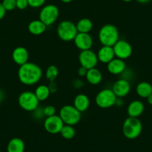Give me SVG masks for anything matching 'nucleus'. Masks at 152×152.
I'll use <instances>...</instances> for the list:
<instances>
[{"mask_svg":"<svg viewBox=\"0 0 152 152\" xmlns=\"http://www.w3.org/2000/svg\"><path fill=\"white\" fill-rule=\"evenodd\" d=\"M85 78L89 84L92 85H98L102 82L103 76H102V72L96 67V68L88 69Z\"/></svg>","mask_w":152,"mask_h":152,"instance_id":"6ab92c4d","label":"nucleus"},{"mask_svg":"<svg viewBox=\"0 0 152 152\" xmlns=\"http://www.w3.org/2000/svg\"><path fill=\"white\" fill-rule=\"evenodd\" d=\"M43 113H44L45 117L54 116L56 114V108L52 105H47L43 107Z\"/></svg>","mask_w":152,"mask_h":152,"instance_id":"cd10ccee","label":"nucleus"},{"mask_svg":"<svg viewBox=\"0 0 152 152\" xmlns=\"http://www.w3.org/2000/svg\"><path fill=\"white\" fill-rule=\"evenodd\" d=\"M122 104H123V102H122V98H117L116 102V104L115 105H118L119 107H121L122 106Z\"/></svg>","mask_w":152,"mask_h":152,"instance_id":"c9c22d12","label":"nucleus"},{"mask_svg":"<svg viewBox=\"0 0 152 152\" xmlns=\"http://www.w3.org/2000/svg\"><path fill=\"white\" fill-rule=\"evenodd\" d=\"M33 114H34V116L36 119H42V118L45 117L44 116V113H43V108H40L38 107L34 111H33Z\"/></svg>","mask_w":152,"mask_h":152,"instance_id":"7c9ffc66","label":"nucleus"},{"mask_svg":"<svg viewBox=\"0 0 152 152\" xmlns=\"http://www.w3.org/2000/svg\"><path fill=\"white\" fill-rule=\"evenodd\" d=\"M17 2V8L20 10H25L28 6V0H16Z\"/></svg>","mask_w":152,"mask_h":152,"instance_id":"c756f323","label":"nucleus"},{"mask_svg":"<svg viewBox=\"0 0 152 152\" xmlns=\"http://www.w3.org/2000/svg\"><path fill=\"white\" fill-rule=\"evenodd\" d=\"M73 86H74L75 88L80 89L84 86V83H83V81H81V80L76 79L75 80L74 82H73Z\"/></svg>","mask_w":152,"mask_h":152,"instance_id":"72a5a7b5","label":"nucleus"},{"mask_svg":"<svg viewBox=\"0 0 152 152\" xmlns=\"http://www.w3.org/2000/svg\"><path fill=\"white\" fill-rule=\"evenodd\" d=\"M40 101L38 100L34 92L24 91L18 98V104L20 107L28 112H33L39 107Z\"/></svg>","mask_w":152,"mask_h":152,"instance_id":"423d86ee","label":"nucleus"},{"mask_svg":"<svg viewBox=\"0 0 152 152\" xmlns=\"http://www.w3.org/2000/svg\"><path fill=\"white\" fill-rule=\"evenodd\" d=\"M18 78L23 84L27 86L34 85L43 77L42 68L34 63L28 62L20 66L18 69Z\"/></svg>","mask_w":152,"mask_h":152,"instance_id":"f257e3e1","label":"nucleus"},{"mask_svg":"<svg viewBox=\"0 0 152 152\" xmlns=\"http://www.w3.org/2000/svg\"><path fill=\"white\" fill-rule=\"evenodd\" d=\"M59 74L58 68L55 65H50L46 71V78L49 82L55 81Z\"/></svg>","mask_w":152,"mask_h":152,"instance_id":"a878e982","label":"nucleus"},{"mask_svg":"<svg viewBox=\"0 0 152 152\" xmlns=\"http://www.w3.org/2000/svg\"><path fill=\"white\" fill-rule=\"evenodd\" d=\"M107 69L110 74L118 75L126 70V64L124 60L115 58L107 64Z\"/></svg>","mask_w":152,"mask_h":152,"instance_id":"2eb2a0df","label":"nucleus"},{"mask_svg":"<svg viewBox=\"0 0 152 152\" xmlns=\"http://www.w3.org/2000/svg\"><path fill=\"white\" fill-rule=\"evenodd\" d=\"M5 98V93L2 90H0V102H2Z\"/></svg>","mask_w":152,"mask_h":152,"instance_id":"e433bc0d","label":"nucleus"},{"mask_svg":"<svg viewBox=\"0 0 152 152\" xmlns=\"http://www.w3.org/2000/svg\"><path fill=\"white\" fill-rule=\"evenodd\" d=\"M59 116L65 125H77L81 119V113L76 109L73 105L66 104L61 108Z\"/></svg>","mask_w":152,"mask_h":152,"instance_id":"39448f33","label":"nucleus"},{"mask_svg":"<svg viewBox=\"0 0 152 152\" xmlns=\"http://www.w3.org/2000/svg\"><path fill=\"white\" fill-rule=\"evenodd\" d=\"M96 54H97L99 61H100L102 64H107L113 59L116 58L113 46H102V47L99 49Z\"/></svg>","mask_w":152,"mask_h":152,"instance_id":"f3484780","label":"nucleus"},{"mask_svg":"<svg viewBox=\"0 0 152 152\" xmlns=\"http://www.w3.org/2000/svg\"><path fill=\"white\" fill-rule=\"evenodd\" d=\"M117 97L114 94L112 89H103L96 96V104L99 107L107 109L116 104Z\"/></svg>","mask_w":152,"mask_h":152,"instance_id":"0eeeda50","label":"nucleus"},{"mask_svg":"<svg viewBox=\"0 0 152 152\" xmlns=\"http://www.w3.org/2000/svg\"><path fill=\"white\" fill-rule=\"evenodd\" d=\"M12 59L16 64L22 66L28 62L29 53L26 48L18 46L15 48L12 52Z\"/></svg>","mask_w":152,"mask_h":152,"instance_id":"4468645a","label":"nucleus"},{"mask_svg":"<svg viewBox=\"0 0 152 152\" xmlns=\"http://www.w3.org/2000/svg\"><path fill=\"white\" fill-rule=\"evenodd\" d=\"M90 104V100L86 94H78L75 97L73 101V106L81 113L85 112L88 110Z\"/></svg>","mask_w":152,"mask_h":152,"instance_id":"a211bd4d","label":"nucleus"},{"mask_svg":"<svg viewBox=\"0 0 152 152\" xmlns=\"http://www.w3.org/2000/svg\"><path fill=\"white\" fill-rule=\"evenodd\" d=\"M64 123L62 121L59 115H54V116L46 117L43 122L44 129L48 133L52 134H60L61 129L64 127Z\"/></svg>","mask_w":152,"mask_h":152,"instance_id":"9b49d317","label":"nucleus"},{"mask_svg":"<svg viewBox=\"0 0 152 152\" xmlns=\"http://www.w3.org/2000/svg\"><path fill=\"white\" fill-rule=\"evenodd\" d=\"M25 148L24 141L19 137H14L8 142L7 152H25Z\"/></svg>","mask_w":152,"mask_h":152,"instance_id":"412c9836","label":"nucleus"},{"mask_svg":"<svg viewBox=\"0 0 152 152\" xmlns=\"http://www.w3.org/2000/svg\"><path fill=\"white\" fill-rule=\"evenodd\" d=\"M47 26L40 20H32L28 26V30L33 35L43 34L46 31Z\"/></svg>","mask_w":152,"mask_h":152,"instance_id":"aec40b11","label":"nucleus"},{"mask_svg":"<svg viewBox=\"0 0 152 152\" xmlns=\"http://www.w3.org/2000/svg\"><path fill=\"white\" fill-rule=\"evenodd\" d=\"M73 41L76 47L81 51L91 49L93 46V39L90 34L78 33Z\"/></svg>","mask_w":152,"mask_h":152,"instance_id":"ddd939ff","label":"nucleus"},{"mask_svg":"<svg viewBox=\"0 0 152 152\" xmlns=\"http://www.w3.org/2000/svg\"><path fill=\"white\" fill-rule=\"evenodd\" d=\"M46 0H28V6L34 8H38L40 7H43L46 3Z\"/></svg>","mask_w":152,"mask_h":152,"instance_id":"c85d7f7f","label":"nucleus"},{"mask_svg":"<svg viewBox=\"0 0 152 152\" xmlns=\"http://www.w3.org/2000/svg\"><path fill=\"white\" fill-rule=\"evenodd\" d=\"M99 40L102 46H113L119 40V30L114 25H104L99 31Z\"/></svg>","mask_w":152,"mask_h":152,"instance_id":"f03ea898","label":"nucleus"},{"mask_svg":"<svg viewBox=\"0 0 152 152\" xmlns=\"http://www.w3.org/2000/svg\"><path fill=\"white\" fill-rule=\"evenodd\" d=\"M60 134L62 136L63 138L66 139V140H72V139L75 137L76 132L74 127L72 126V125H65L64 124V127L61 129Z\"/></svg>","mask_w":152,"mask_h":152,"instance_id":"393cba45","label":"nucleus"},{"mask_svg":"<svg viewBox=\"0 0 152 152\" xmlns=\"http://www.w3.org/2000/svg\"><path fill=\"white\" fill-rule=\"evenodd\" d=\"M78 33L76 24L69 20L61 21L57 27V34L64 42L73 41Z\"/></svg>","mask_w":152,"mask_h":152,"instance_id":"20e7f679","label":"nucleus"},{"mask_svg":"<svg viewBox=\"0 0 152 152\" xmlns=\"http://www.w3.org/2000/svg\"><path fill=\"white\" fill-rule=\"evenodd\" d=\"M60 11L58 7L53 4L44 5L40 10L39 20H41L46 26L54 24L59 17Z\"/></svg>","mask_w":152,"mask_h":152,"instance_id":"6e6552de","label":"nucleus"},{"mask_svg":"<svg viewBox=\"0 0 152 152\" xmlns=\"http://www.w3.org/2000/svg\"><path fill=\"white\" fill-rule=\"evenodd\" d=\"M2 5L6 10V11H14L17 8V2L16 0H3L2 2Z\"/></svg>","mask_w":152,"mask_h":152,"instance_id":"bb28decb","label":"nucleus"},{"mask_svg":"<svg viewBox=\"0 0 152 152\" xmlns=\"http://www.w3.org/2000/svg\"><path fill=\"white\" fill-rule=\"evenodd\" d=\"M34 94L40 102H44L51 94V91L49 87L46 84H40L36 88L34 91Z\"/></svg>","mask_w":152,"mask_h":152,"instance_id":"b1692460","label":"nucleus"},{"mask_svg":"<svg viewBox=\"0 0 152 152\" xmlns=\"http://www.w3.org/2000/svg\"><path fill=\"white\" fill-rule=\"evenodd\" d=\"M131 86L128 80L121 78L115 81L113 85L112 90L117 98H124L131 92Z\"/></svg>","mask_w":152,"mask_h":152,"instance_id":"f8f14e48","label":"nucleus"},{"mask_svg":"<svg viewBox=\"0 0 152 152\" xmlns=\"http://www.w3.org/2000/svg\"><path fill=\"white\" fill-rule=\"evenodd\" d=\"M145 110V105L140 100H134L128 104L127 107V113L128 116L138 118L141 116Z\"/></svg>","mask_w":152,"mask_h":152,"instance_id":"dca6fc26","label":"nucleus"},{"mask_svg":"<svg viewBox=\"0 0 152 152\" xmlns=\"http://www.w3.org/2000/svg\"><path fill=\"white\" fill-rule=\"evenodd\" d=\"M122 1H123V2H132L133 0H122Z\"/></svg>","mask_w":152,"mask_h":152,"instance_id":"a19ab883","label":"nucleus"},{"mask_svg":"<svg viewBox=\"0 0 152 152\" xmlns=\"http://www.w3.org/2000/svg\"><path fill=\"white\" fill-rule=\"evenodd\" d=\"M136 92L140 97L147 99L152 94V85L147 81H142L137 84Z\"/></svg>","mask_w":152,"mask_h":152,"instance_id":"4be33fe9","label":"nucleus"},{"mask_svg":"<svg viewBox=\"0 0 152 152\" xmlns=\"http://www.w3.org/2000/svg\"><path fill=\"white\" fill-rule=\"evenodd\" d=\"M147 101H148V103L152 106V94L150 95V96L147 98Z\"/></svg>","mask_w":152,"mask_h":152,"instance_id":"58836bf2","label":"nucleus"},{"mask_svg":"<svg viewBox=\"0 0 152 152\" xmlns=\"http://www.w3.org/2000/svg\"><path fill=\"white\" fill-rule=\"evenodd\" d=\"M5 14H6V10L3 7L2 2H0V20H2L5 17Z\"/></svg>","mask_w":152,"mask_h":152,"instance_id":"f704fd0d","label":"nucleus"},{"mask_svg":"<svg viewBox=\"0 0 152 152\" xmlns=\"http://www.w3.org/2000/svg\"><path fill=\"white\" fill-rule=\"evenodd\" d=\"M115 57L122 60L128 59L132 55L133 48L131 43L125 40H119L113 46Z\"/></svg>","mask_w":152,"mask_h":152,"instance_id":"9d476101","label":"nucleus"},{"mask_svg":"<svg viewBox=\"0 0 152 152\" xmlns=\"http://www.w3.org/2000/svg\"><path fill=\"white\" fill-rule=\"evenodd\" d=\"M137 2L139 3H141V4H146V3H148L150 2L151 0H137Z\"/></svg>","mask_w":152,"mask_h":152,"instance_id":"4c0bfd02","label":"nucleus"},{"mask_svg":"<svg viewBox=\"0 0 152 152\" xmlns=\"http://www.w3.org/2000/svg\"><path fill=\"white\" fill-rule=\"evenodd\" d=\"M78 61L81 66L84 67L87 69L96 68L99 63L97 54L95 53L93 50L81 51L78 55Z\"/></svg>","mask_w":152,"mask_h":152,"instance_id":"1a4fd4ad","label":"nucleus"},{"mask_svg":"<svg viewBox=\"0 0 152 152\" xmlns=\"http://www.w3.org/2000/svg\"><path fill=\"white\" fill-rule=\"evenodd\" d=\"M0 152H2V151H0Z\"/></svg>","mask_w":152,"mask_h":152,"instance_id":"79ce46f5","label":"nucleus"},{"mask_svg":"<svg viewBox=\"0 0 152 152\" xmlns=\"http://www.w3.org/2000/svg\"><path fill=\"white\" fill-rule=\"evenodd\" d=\"M49 87V90H50L51 93H56L58 91V84L55 83V81H52V82H49V84L48 85Z\"/></svg>","mask_w":152,"mask_h":152,"instance_id":"2f4dec72","label":"nucleus"},{"mask_svg":"<svg viewBox=\"0 0 152 152\" xmlns=\"http://www.w3.org/2000/svg\"><path fill=\"white\" fill-rule=\"evenodd\" d=\"M76 28L78 33L90 34V32L93 30V23L90 19L82 18L78 21L76 24Z\"/></svg>","mask_w":152,"mask_h":152,"instance_id":"5701e85b","label":"nucleus"},{"mask_svg":"<svg viewBox=\"0 0 152 152\" xmlns=\"http://www.w3.org/2000/svg\"><path fill=\"white\" fill-rule=\"evenodd\" d=\"M87 71L88 69H87L86 68L83 66H80L79 69H78V75L79 77L81 78H83V77H86V75H87Z\"/></svg>","mask_w":152,"mask_h":152,"instance_id":"473e14b6","label":"nucleus"},{"mask_svg":"<svg viewBox=\"0 0 152 152\" xmlns=\"http://www.w3.org/2000/svg\"><path fill=\"white\" fill-rule=\"evenodd\" d=\"M0 103H1V102H0Z\"/></svg>","mask_w":152,"mask_h":152,"instance_id":"37998d69","label":"nucleus"},{"mask_svg":"<svg viewBox=\"0 0 152 152\" xmlns=\"http://www.w3.org/2000/svg\"><path fill=\"white\" fill-rule=\"evenodd\" d=\"M142 131V124L138 118L128 116L123 122L122 132L128 140H134L139 137Z\"/></svg>","mask_w":152,"mask_h":152,"instance_id":"7ed1b4c3","label":"nucleus"},{"mask_svg":"<svg viewBox=\"0 0 152 152\" xmlns=\"http://www.w3.org/2000/svg\"><path fill=\"white\" fill-rule=\"evenodd\" d=\"M61 1L64 3H70L72 0H61Z\"/></svg>","mask_w":152,"mask_h":152,"instance_id":"ea45409f","label":"nucleus"}]
</instances>
